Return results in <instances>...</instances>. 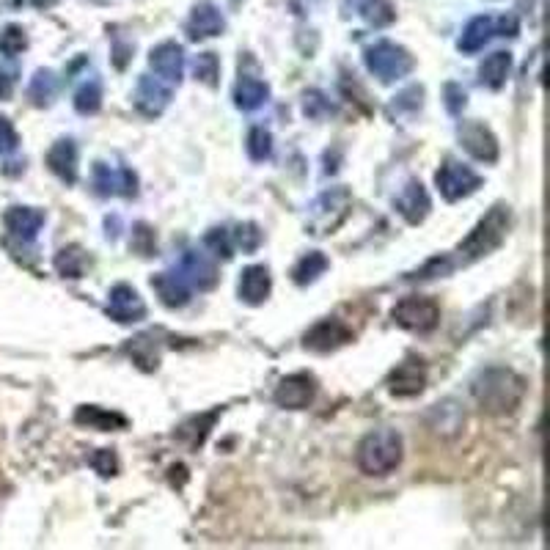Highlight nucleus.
Listing matches in <instances>:
<instances>
[{"label": "nucleus", "mask_w": 550, "mask_h": 550, "mask_svg": "<svg viewBox=\"0 0 550 550\" xmlns=\"http://www.w3.org/2000/svg\"><path fill=\"white\" fill-rule=\"evenodd\" d=\"M528 383L523 374H517L515 369L506 366H490L473 377L471 394L473 402L482 407L484 413L493 416H504L520 407V402L526 399Z\"/></svg>", "instance_id": "f257e3e1"}, {"label": "nucleus", "mask_w": 550, "mask_h": 550, "mask_svg": "<svg viewBox=\"0 0 550 550\" xmlns=\"http://www.w3.org/2000/svg\"><path fill=\"white\" fill-rule=\"evenodd\" d=\"M509 226H512V212H509V207H506V204H495V207L473 226L471 234L457 245V256H451V259H454V267L479 262L487 253H493L495 248H501L506 240V234H509Z\"/></svg>", "instance_id": "f03ea898"}, {"label": "nucleus", "mask_w": 550, "mask_h": 550, "mask_svg": "<svg viewBox=\"0 0 550 550\" xmlns=\"http://www.w3.org/2000/svg\"><path fill=\"white\" fill-rule=\"evenodd\" d=\"M402 435L396 429H374L358 443V468L366 476H388L402 462Z\"/></svg>", "instance_id": "7ed1b4c3"}, {"label": "nucleus", "mask_w": 550, "mask_h": 550, "mask_svg": "<svg viewBox=\"0 0 550 550\" xmlns=\"http://www.w3.org/2000/svg\"><path fill=\"white\" fill-rule=\"evenodd\" d=\"M352 209V190L350 187H330L325 193H319L311 207H308V231L314 237H325L339 229L344 220L350 218Z\"/></svg>", "instance_id": "20e7f679"}, {"label": "nucleus", "mask_w": 550, "mask_h": 550, "mask_svg": "<svg viewBox=\"0 0 550 550\" xmlns=\"http://www.w3.org/2000/svg\"><path fill=\"white\" fill-rule=\"evenodd\" d=\"M363 64L372 72L380 83H396L407 77L413 69H416V58L407 53L402 44L388 42V39H380V42L369 44L363 50Z\"/></svg>", "instance_id": "39448f33"}, {"label": "nucleus", "mask_w": 550, "mask_h": 550, "mask_svg": "<svg viewBox=\"0 0 550 550\" xmlns=\"http://www.w3.org/2000/svg\"><path fill=\"white\" fill-rule=\"evenodd\" d=\"M391 319L399 328L410 330V333H429V330L438 328L440 306L432 297L424 295L402 297L391 311Z\"/></svg>", "instance_id": "423d86ee"}, {"label": "nucleus", "mask_w": 550, "mask_h": 550, "mask_svg": "<svg viewBox=\"0 0 550 550\" xmlns=\"http://www.w3.org/2000/svg\"><path fill=\"white\" fill-rule=\"evenodd\" d=\"M435 185H438L440 196L446 201H462V198L473 196L482 187V176L473 171L471 165H462L457 160H446L435 174Z\"/></svg>", "instance_id": "0eeeda50"}, {"label": "nucleus", "mask_w": 550, "mask_h": 550, "mask_svg": "<svg viewBox=\"0 0 550 550\" xmlns=\"http://www.w3.org/2000/svg\"><path fill=\"white\" fill-rule=\"evenodd\" d=\"M388 394L399 396V399H410V396H418L427 385V363L410 355L405 361L396 366L394 372L388 374Z\"/></svg>", "instance_id": "6e6552de"}, {"label": "nucleus", "mask_w": 550, "mask_h": 550, "mask_svg": "<svg viewBox=\"0 0 550 550\" xmlns=\"http://www.w3.org/2000/svg\"><path fill=\"white\" fill-rule=\"evenodd\" d=\"M317 396V380L314 374L295 372L286 374L284 380L275 388V405L286 407V410H303L314 402Z\"/></svg>", "instance_id": "1a4fd4ad"}, {"label": "nucleus", "mask_w": 550, "mask_h": 550, "mask_svg": "<svg viewBox=\"0 0 550 550\" xmlns=\"http://www.w3.org/2000/svg\"><path fill=\"white\" fill-rule=\"evenodd\" d=\"M176 273L185 278L190 289H198V292H209L218 286V267L209 259L207 253L201 251H185L182 259L176 264Z\"/></svg>", "instance_id": "9d476101"}, {"label": "nucleus", "mask_w": 550, "mask_h": 550, "mask_svg": "<svg viewBox=\"0 0 550 550\" xmlns=\"http://www.w3.org/2000/svg\"><path fill=\"white\" fill-rule=\"evenodd\" d=\"M460 143L465 152L479 163H495L498 160V138L482 121H465L460 127Z\"/></svg>", "instance_id": "9b49d317"}, {"label": "nucleus", "mask_w": 550, "mask_h": 550, "mask_svg": "<svg viewBox=\"0 0 550 550\" xmlns=\"http://www.w3.org/2000/svg\"><path fill=\"white\" fill-rule=\"evenodd\" d=\"M149 66L154 69V77H160L171 88L179 86L182 75H185V50H182V44H157L152 53H149Z\"/></svg>", "instance_id": "f8f14e48"}, {"label": "nucleus", "mask_w": 550, "mask_h": 550, "mask_svg": "<svg viewBox=\"0 0 550 550\" xmlns=\"http://www.w3.org/2000/svg\"><path fill=\"white\" fill-rule=\"evenodd\" d=\"M171 86L163 83L160 77L141 75L138 80V88H135V108L138 113H143L146 119H157L163 116V110L171 105Z\"/></svg>", "instance_id": "ddd939ff"}, {"label": "nucleus", "mask_w": 550, "mask_h": 550, "mask_svg": "<svg viewBox=\"0 0 550 550\" xmlns=\"http://www.w3.org/2000/svg\"><path fill=\"white\" fill-rule=\"evenodd\" d=\"M94 190L97 196H138V176L130 168H110L105 163H94Z\"/></svg>", "instance_id": "4468645a"}, {"label": "nucleus", "mask_w": 550, "mask_h": 550, "mask_svg": "<svg viewBox=\"0 0 550 550\" xmlns=\"http://www.w3.org/2000/svg\"><path fill=\"white\" fill-rule=\"evenodd\" d=\"M108 317L116 319L119 325H132L146 317V303L138 295V289L130 284H116L108 295Z\"/></svg>", "instance_id": "2eb2a0df"}, {"label": "nucleus", "mask_w": 550, "mask_h": 550, "mask_svg": "<svg viewBox=\"0 0 550 550\" xmlns=\"http://www.w3.org/2000/svg\"><path fill=\"white\" fill-rule=\"evenodd\" d=\"M350 341L352 330L347 328L341 319H322V322H317V325L303 336V344H306V350L311 352H333L339 350V347H344V344H350Z\"/></svg>", "instance_id": "dca6fc26"}, {"label": "nucleus", "mask_w": 550, "mask_h": 550, "mask_svg": "<svg viewBox=\"0 0 550 550\" xmlns=\"http://www.w3.org/2000/svg\"><path fill=\"white\" fill-rule=\"evenodd\" d=\"M226 28V20H223V14L215 3H209V0H201L193 6L190 11V17H187V39L190 42H204V39H212V36H220Z\"/></svg>", "instance_id": "f3484780"}, {"label": "nucleus", "mask_w": 550, "mask_h": 550, "mask_svg": "<svg viewBox=\"0 0 550 550\" xmlns=\"http://www.w3.org/2000/svg\"><path fill=\"white\" fill-rule=\"evenodd\" d=\"M394 207L396 212L402 215V218L410 223V226H418V223H424L429 215V209H432V201H429L427 187L421 185L418 179H410L402 190H399V196L394 198Z\"/></svg>", "instance_id": "a211bd4d"}, {"label": "nucleus", "mask_w": 550, "mask_h": 550, "mask_svg": "<svg viewBox=\"0 0 550 550\" xmlns=\"http://www.w3.org/2000/svg\"><path fill=\"white\" fill-rule=\"evenodd\" d=\"M3 226L14 240L33 242L44 226V212L36 207H9L3 215Z\"/></svg>", "instance_id": "6ab92c4d"}, {"label": "nucleus", "mask_w": 550, "mask_h": 550, "mask_svg": "<svg viewBox=\"0 0 550 550\" xmlns=\"http://www.w3.org/2000/svg\"><path fill=\"white\" fill-rule=\"evenodd\" d=\"M47 168L53 171L61 182L75 185L77 182V143L72 138H61L50 146L47 152Z\"/></svg>", "instance_id": "aec40b11"}, {"label": "nucleus", "mask_w": 550, "mask_h": 550, "mask_svg": "<svg viewBox=\"0 0 550 550\" xmlns=\"http://www.w3.org/2000/svg\"><path fill=\"white\" fill-rule=\"evenodd\" d=\"M270 289H273V275L264 264H251V267L242 270L240 297L248 306H262L264 300L270 297Z\"/></svg>", "instance_id": "412c9836"}, {"label": "nucleus", "mask_w": 550, "mask_h": 550, "mask_svg": "<svg viewBox=\"0 0 550 550\" xmlns=\"http://www.w3.org/2000/svg\"><path fill=\"white\" fill-rule=\"evenodd\" d=\"M152 289L160 297V303L168 308H182L190 303V284H187L182 275L176 270H168V273H157L152 278Z\"/></svg>", "instance_id": "4be33fe9"}, {"label": "nucleus", "mask_w": 550, "mask_h": 550, "mask_svg": "<svg viewBox=\"0 0 550 550\" xmlns=\"http://www.w3.org/2000/svg\"><path fill=\"white\" fill-rule=\"evenodd\" d=\"M344 9L369 22L372 28H388L396 20L391 0H344Z\"/></svg>", "instance_id": "5701e85b"}, {"label": "nucleus", "mask_w": 550, "mask_h": 550, "mask_svg": "<svg viewBox=\"0 0 550 550\" xmlns=\"http://www.w3.org/2000/svg\"><path fill=\"white\" fill-rule=\"evenodd\" d=\"M231 97H234V105L245 113H251V110H259L262 105H267V99H270V86L259 80V77H248L242 75L237 83H234V91H231Z\"/></svg>", "instance_id": "b1692460"}, {"label": "nucleus", "mask_w": 550, "mask_h": 550, "mask_svg": "<svg viewBox=\"0 0 550 550\" xmlns=\"http://www.w3.org/2000/svg\"><path fill=\"white\" fill-rule=\"evenodd\" d=\"M75 424L88 429H97V432H116V429H124L130 421L127 416H121L116 410H105V407L97 405H83L77 407Z\"/></svg>", "instance_id": "393cba45"}, {"label": "nucleus", "mask_w": 550, "mask_h": 550, "mask_svg": "<svg viewBox=\"0 0 550 550\" xmlns=\"http://www.w3.org/2000/svg\"><path fill=\"white\" fill-rule=\"evenodd\" d=\"M218 416V410H212V413H198V416L185 418V421L176 427V438L182 440L187 449H201V446L207 443L209 432L215 427Z\"/></svg>", "instance_id": "a878e982"}, {"label": "nucleus", "mask_w": 550, "mask_h": 550, "mask_svg": "<svg viewBox=\"0 0 550 550\" xmlns=\"http://www.w3.org/2000/svg\"><path fill=\"white\" fill-rule=\"evenodd\" d=\"M493 36H498L495 33V17H490V14H479V17H473L468 25H465V31H462L460 42H457V47H460L462 53H479V50H484V44L490 42Z\"/></svg>", "instance_id": "bb28decb"}, {"label": "nucleus", "mask_w": 550, "mask_h": 550, "mask_svg": "<svg viewBox=\"0 0 550 550\" xmlns=\"http://www.w3.org/2000/svg\"><path fill=\"white\" fill-rule=\"evenodd\" d=\"M509 72H512V53L498 50V53L487 55L482 66H479V83L484 88H490V91H498V88L506 86Z\"/></svg>", "instance_id": "cd10ccee"}, {"label": "nucleus", "mask_w": 550, "mask_h": 550, "mask_svg": "<svg viewBox=\"0 0 550 550\" xmlns=\"http://www.w3.org/2000/svg\"><path fill=\"white\" fill-rule=\"evenodd\" d=\"M330 267L328 256L322 251H311L306 253L303 259H297V264L292 267V281L297 286H308L317 281L319 275H325V270Z\"/></svg>", "instance_id": "c85d7f7f"}, {"label": "nucleus", "mask_w": 550, "mask_h": 550, "mask_svg": "<svg viewBox=\"0 0 550 550\" xmlns=\"http://www.w3.org/2000/svg\"><path fill=\"white\" fill-rule=\"evenodd\" d=\"M58 94V77L50 69H39L36 75L31 77V86H28V99H31L36 108H44L50 105Z\"/></svg>", "instance_id": "c756f323"}, {"label": "nucleus", "mask_w": 550, "mask_h": 550, "mask_svg": "<svg viewBox=\"0 0 550 550\" xmlns=\"http://www.w3.org/2000/svg\"><path fill=\"white\" fill-rule=\"evenodd\" d=\"M88 267V256L83 253V248L77 245H69V248H61L55 253V270L64 278H83Z\"/></svg>", "instance_id": "7c9ffc66"}, {"label": "nucleus", "mask_w": 550, "mask_h": 550, "mask_svg": "<svg viewBox=\"0 0 550 550\" xmlns=\"http://www.w3.org/2000/svg\"><path fill=\"white\" fill-rule=\"evenodd\" d=\"M245 149H248V157H251L253 163L270 160V154H273V132L267 130V127H262V124L251 127V130H248Z\"/></svg>", "instance_id": "2f4dec72"}, {"label": "nucleus", "mask_w": 550, "mask_h": 550, "mask_svg": "<svg viewBox=\"0 0 550 550\" xmlns=\"http://www.w3.org/2000/svg\"><path fill=\"white\" fill-rule=\"evenodd\" d=\"M102 108V83L99 80H88L77 88L75 110L80 116H94Z\"/></svg>", "instance_id": "473e14b6"}, {"label": "nucleus", "mask_w": 550, "mask_h": 550, "mask_svg": "<svg viewBox=\"0 0 550 550\" xmlns=\"http://www.w3.org/2000/svg\"><path fill=\"white\" fill-rule=\"evenodd\" d=\"M193 75L198 83H204L207 88H215L220 80V61L215 53H201L193 61Z\"/></svg>", "instance_id": "72a5a7b5"}, {"label": "nucleus", "mask_w": 550, "mask_h": 550, "mask_svg": "<svg viewBox=\"0 0 550 550\" xmlns=\"http://www.w3.org/2000/svg\"><path fill=\"white\" fill-rule=\"evenodd\" d=\"M130 352H132V358H135V363L141 366L143 372H152V369H157L160 355H157V350L152 347V333H143V336H138V339H132Z\"/></svg>", "instance_id": "f704fd0d"}, {"label": "nucleus", "mask_w": 550, "mask_h": 550, "mask_svg": "<svg viewBox=\"0 0 550 550\" xmlns=\"http://www.w3.org/2000/svg\"><path fill=\"white\" fill-rule=\"evenodd\" d=\"M22 50H28V33L22 31L20 25H6L0 31V53L6 58H17Z\"/></svg>", "instance_id": "c9c22d12"}, {"label": "nucleus", "mask_w": 550, "mask_h": 550, "mask_svg": "<svg viewBox=\"0 0 550 550\" xmlns=\"http://www.w3.org/2000/svg\"><path fill=\"white\" fill-rule=\"evenodd\" d=\"M262 240H264V234L259 231L256 223H240L237 229L231 231V242H234V248H242V253L259 251Z\"/></svg>", "instance_id": "e433bc0d"}, {"label": "nucleus", "mask_w": 550, "mask_h": 550, "mask_svg": "<svg viewBox=\"0 0 550 550\" xmlns=\"http://www.w3.org/2000/svg\"><path fill=\"white\" fill-rule=\"evenodd\" d=\"M204 245L209 251L220 256V259H231L234 256V242H231V231L226 229H209L204 237Z\"/></svg>", "instance_id": "4c0bfd02"}, {"label": "nucleus", "mask_w": 550, "mask_h": 550, "mask_svg": "<svg viewBox=\"0 0 550 550\" xmlns=\"http://www.w3.org/2000/svg\"><path fill=\"white\" fill-rule=\"evenodd\" d=\"M88 462H91V468H94L102 479L119 473V457H116V451L113 449H97L88 457Z\"/></svg>", "instance_id": "58836bf2"}, {"label": "nucleus", "mask_w": 550, "mask_h": 550, "mask_svg": "<svg viewBox=\"0 0 550 550\" xmlns=\"http://www.w3.org/2000/svg\"><path fill=\"white\" fill-rule=\"evenodd\" d=\"M451 270H454V259H451V256H435V259H429L413 278H418V281H432V278L449 275Z\"/></svg>", "instance_id": "ea45409f"}, {"label": "nucleus", "mask_w": 550, "mask_h": 550, "mask_svg": "<svg viewBox=\"0 0 550 550\" xmlns=\"http://www.w3.org/2000/svg\"><path fill=\"white\" fill-rule=\"evenodd\" d=\"M132 251L141 253V256H154L157 251V240H154V231L146 223H138L132 231Z\"/></svg>", "instance_id": "a19ab883"}, {"label": "nucleus", "mask_w": 550, "mask_h": 550, "mask_svg": "<svg viewBox=\"0 0 550 550\" xmlns=\"http://www.w3.org/2000/svg\"><path fill=\"white\" fill-rule=\"evenodd\" d=\"M17 77H20V66L14 61H0V102L9 99L17 88Z\"/></svg>", "instance_id": "79ce46f5"}, {"label": "nucleus", "mask_w": 550, "mask_h": 550, "mask_svg": "<svg viewBox=\"0 0 550 550\" xmlns=\"http://www.w3.org/2000/svg\"><path fill=\"white\" fill-rule=\"evenodd\" d=\"M17 146H20V132L6 116H0V157L17 152Z\"/></svg>", "instance_id": "37998d69"}, {"label": "nucleus", "mask_w": 550, "mask_h": 550, "mask_svg": "<svg viewBox=\"0 0 550 550\" xmlns=\"http://www.w3.org/2000/svg\"><path fill=\"white\" fill-rule=\"evenodd\" d=\"M443 97H446V108H449L451 116H460L462 110H465V105H468V94H465V88L457 86V83H446Z\"/></svg>", "instance_id": "c03bdc74"}, {"label": "nucleus", "mask_w": 550, "mask_h": 550, "mask_svg": "<svg viewBox=\"0 0 550 550\" xmlns=\"http://www.w3.org/2000/svg\"><path fill=\"white\" fill-rule=\"evenodd\" d=\"M303 110H306V116H311V119H322V116L333 113V108H330L328 102H325V97L317 94V91L306 94V99H303Z\"/></svg>", "instance_id": "a18cd8bd"}, {"label": "nucleus", "mask_w": 550, "mask_h": 550, "mask_svg": "<svg viewBox=\"0 0 550 550\" xmlns=\"http://www.w3.org/2000/svg\"><path fill=\"white\" fill-rule=\"evenodd\" d=\"M58 0H14V6H22V9H53Z\"/></svg>", "instance_id": "49530a36"}]
</instances>
